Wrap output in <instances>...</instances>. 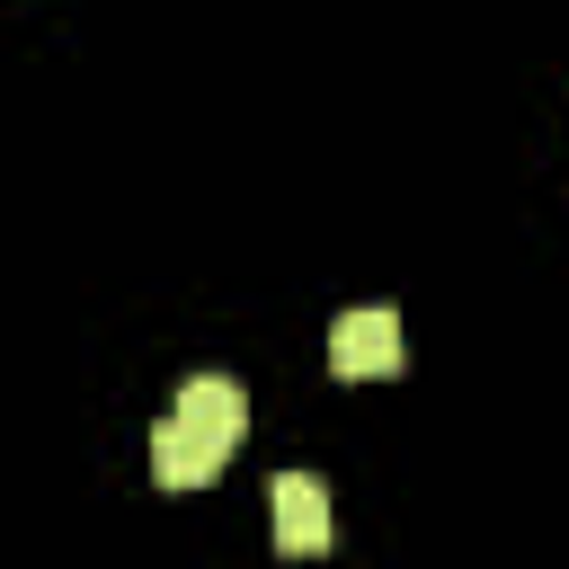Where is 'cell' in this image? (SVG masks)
Instances as JSON below:
<instances>
[{
	"label": "cell",
	"instance_id": "cell-1",
	"mask_svg": "<svg viewBox=\"0 0 569 569\" xmlns=\"http://www.w3.org/2000/svg\"><path fill=\"white\" fill-rule=\"evenodd\" d=\"M329 365H338L347 382H382V373H400V311H382V302L338 311V320H329Z\"/></svg>",
	"mask_w": 569,
	"mask_h": 569
},
{
	"label": "cell",
	"instance_id": "cell-2",
	"mask_svg": "<svg viewBox=\"0 0 569 569\" xmlns=\"http://www.w3.org/2000/svg\"><path fill=\"white\" fill-rule=\"evenodd\" d=\"M267 516H276V542L284 551H329V489H320V471H276L267 480Z\"/></svg>",
	"mask_w": 569,
	"mask_h": 569
},
{
	"label": "cell",
	"instance_id": "cell-3",
	"mask_svg": "<svg viewBox=\"0 0 569 569\" xmlns=\"http://www.w3.org/2000/svg\"><path fill=\"white\" fill-rule=\"evenodd\" d=\"M169 418H187V427H196V436L231 462V445L249 436V391H240L231 373H196V382L178 391V409H169Z\"/></svg>",
	"mask_w": 569,
	"mask_h": 569
},
{
	"label": "cell",
	"instance_id": "cell-4",
	"mask_svg": "<svg viewBox=\"0 0 569 569\" xmlns=\"http://www.w3.org/2000/svg\"><path fill=\"white\" fill-rule=\"evenodd\" d=\"M213 471H222V453H213L187 418H160V427H151V480H160V489H196V480H213Z\"/></svg>",
	"mask_w": 569,
	"mask_h": 569
}]
</instances>
